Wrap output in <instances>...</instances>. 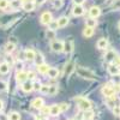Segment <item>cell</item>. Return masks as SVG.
<instances>
[{
    "instance_id": "cell-46",
    "label": "cell",
    "mask_w": 120,
    "mask_h": 120,
    "mask_svg": "<svg viewBox=\"0 0 120 120\" xmlns=\"http://www.w3.org/2000/svg\"><path fill=\"white\" fill-rule=\"evenodd\" d=\"M45 1H46V0H36V4L37 5H42Z\"/></svg>"
},
{
    "instance_id": "cell-30",
    "label": "cell",
    "mask_w": 120,
    "mask_h": 120,
    "mask_svg": "<svg viewBox=\"0 0 120 120\" xmlns=\"http://www.w3.org/2000/svg\"><path fill=\"white\" fill-rule=\"evenodd\" d=\"M7 119L8 120H21V114H19L18 112H12V113L8 114Z\"/></svg>"
},
{
    "instance_id": "cell-2",
    "label": "cell",
    "mask_w": 120,
    "mask_h": 120,
    "mask_svg": "<svg viewBox=\"0 0 120 120\" xmlns=\"http://www.w3.org/2000/svg\"><path fill=\"white\" fill-rule=\"evenodd\" d=\"M75 101L77 102L78 105V108L82 109V111H89V109H91V102L86 100L85 97H75Z\"/></svg>"
},
{
    "instance_id": "cell-10",
    "label": "cell",
    "mask_w": 120,
    "mask_h": 120,
    "mask_svg": "<svg viewBox=\"0 0 120 120\" xmlns=\"http://www.w3.org/2000/svg\"><path fill=\"white\" fill-rule=\"evenodd\" d=\"M15 48H16V41H15V40H10V41L5 45V47H4L5 52L7 54H11L15 51Z\"/></svg>"
},
{
    "instance_id": "cell-22",
    "label": "cell",
    "mask_w": 120,
    "mask_h": 120,
    "mask_svg": "<svg viewBox=\"0 0 120 120\" xmlns=\"http://www.w3.org/2000/svg\"><path fill=\"white\" fill-rule=\"evenodd\" d=\"M60 113H61V111H60V107H59V105H53V106L51 107V111H49V114H51L52 116H56V115H59Z\"/></svg>"
},
{
    "instance_id": "cell-21",
    "label": "cell",
    "mask_w": 120,
    "mask_h": 120,
    "mask_svg": "<svg viewBox=\"0 0 120 120\" xmlns=\"http://www.w3.org/2000/svg\"><path fill=\"white\" fill-rule=\"evenodd\" d=\"M56 22H58V26L59 28H65L68 24V18L65 17V16H63V17H60Z\"/></svg>"
},
{
    "instance_id": "cell-12",
    "label": "cell",
    "mask_w": 120,
    "mask_h": 120,
    "mask_svg": "<svg viewBox=\"0 0 120 120\" xmlns=\"http://www.w3.org/2000/svg\"><path fill=\"white\" fill-rule=\"evenodd\" d=\"M35 5H36V4H35V1H33V0H29V1H26V3H23V4H22V7H23L24 11L29 12V11H34Z\"/></svg>"
},
{
    "instance_id": "cell-43",
    "label": "cell",
    "mask_w": 120,
    "mask_h": 120,
    "mask_svg": "<svg viewBox=\"0 0 120 120\" xmlns=\"http://www.w3.org/2000/svg\"><path fill=\"white\" fill-rule=\"evenodd\" d=\"M113 113H114V115L120 116V107H119V106H115V107L113 108Z\"/></svg>"
},
{
    "instance_id": "cell-41",
    "label": "cell",
    "mask_w": 120,
    "mask_h": 120,
    "mask_svg": "<svg viewBox=\"0 0 120 120\" xmlns=\"http://www.w3.org/2000/svg\"><path fill=\"white\" fill-rule=\"evenodd\" d=\"M35 77H36L35 72H33V71H29V72H28V79H29V81H33V79H35Z\"/></svg>"
},
{
    "instance_id": "cell-37",
    "label": "cell",
    "mask_w": 120,
    "mask_h": 120,
    "mask_svg": "<svg viewBox=\"0 0 120 120\" xmlns=\"http://www.w3.org/2000/svg\"><path fill=\"white\" fill-rule=\"evenodd\" d=\"M48 26H49V29H52V30H56L59 26H58V22L56 21H52L51 23L48 24Z\"/></svg>"
},
{
    "instance_id": "cell-1",
    "label": "cell",
    "mask_w": 120,
    "mask_h": 120,
    "mask_svg": "<svg viewBox=\"0 0 120 120\" xmlns=\"http://www.w3.org/2000/svg\"><path fill=\"white\" fill-rule=\"evenodd\" d=\"M75 71L77 72V75L79 77H82L84 79H89V81H95L97 78L96 77V73L94 71H91L90 68H86V67H82V66H77Z\"/></svg>"
},
{
    "instance_id": "cell-47",
    "label": "cell",
    "mask_w": 120,
    "mask_h": 120,
    "mask_svg": "<svg viewBox=\"0 0 120 120\" xmlns=\"http://www.w3.org/2000/svg\"><path fill=\"white\" fill-rule=\"evenodd\" d=\"M3 108H4V102L1 101V100H0V112L3 111Z\"/></svg>"
},
{
    "instance_id": "cell-33",
    "label": "cell",
    "mask_w": 120,
    "mask_h": 120,
    "mask_svg": "<svg viewBox=\"0 0 120 120\" xmlns=\"http://www.w3.org/2000/svg\"><path fill=\"white\" fill-rule=\"evenodd\" d=\"M46 35H47V38H49V40H52V41H53V40L55 38V30H52V29H48L47 30V33H46Z\"/></svg>"
},
{
    "instance_id": "cell-11",
    "label": "cell",
    "mask_w": 120,
    "mask_h": 120,
    "mask_svg": "<svg viewBox=\"0 0 120 120\" xmlns=\"http://www.w3.org/2000/svg\"><path fill=\"white\" fill-rule=\"evenodd\" d=\"M102 94H103V96H106V97L113 96V95L115 94L114 88H113V86H111V85H105V86H103V89H102Z\"/></svg>"
},
{
    "instance_id": "cell-28",
    "label": "cell",
    "mask_w": 120,
    "mask_h": 120,
    "mask_svg": "<svg viewBox=\"0 0 120 120\" xmlns=\"http://www.w3.org/2000/svg\"><path fill=\"white\" fill-rule=\"evenodd\" d=\"M85 24H86V26H90V28H96L97 21H96V18H91V17H90V18L86 19Z\"/></svg>"
},
{
    "instance_id": "cell-8",
    "label": "cell",
    "mask_w": 120,
    "mask_h": 120,
    "mask_svg": "<svg viewBox=\"0 0 120 120\" xmlns=\"http://www.w3.org/2000/svg\"><path fill=\"white\" fill-rule=\"evenodd\" d=\"M16 81L18 83H24L25 81H28V72L17 71V73H16Z\"/></svg>"
},
{
    "instance_id": "cell-39",
    "label": "cell",
    "mask_w": 120,
    "mask_h": 120,
    "mask_svg": "<svg viewBox=\"0 0 120 120\" xmlns=\"http://www.w3.org/2000/svg\"><path fill=\"white\" fill-rule=\"evenodd\" d=\"M48 88H49V85H41V88H40V93L48 94Z\"/></svg>"
},
{
    "instance_id": "cell-49",
    "label": "cell",
    "mask_w": 120,
    "mask_h": 120,
    "mask_svg": "<svg viewBox=\"0 0 120 120\" xmlns=\"http://www.w3.org/2000/svg\"><path fill=\"white\" fill-rule=\"evenodd\" d=\"M118 29L120 30V21H119V23H118Z\"/></svg>"
},
{
    "instance_id": "cell-17",
    "label": "cell",
    "mask_w": 120,
    "mask_h": 120,
    "mask_svg": "<svg viewBox=\"0 0 120 120\" xmlns=\"http://www.w3.org/2000/svg\"><path fill=\"white\" fill-rule=\"evenodd\" d=\"M35 55H36V52L33 51V49H26L24 52V59H26L28 61H34Z\"/></svg>"
},
{
    "instance_id": "cell-15",
    "label": "cell",
    "mask_w": 120,
    "mask_h": 120,
    "mask_svg": "<svg viewBox=\"0 0 120 120\" xmlns=\"http://www.w3.org/2000/svg\"><path fill=\"white\" fill-rule=\"evenodd\" d=\"M89 15L91 18H97L100 15H101V10H100L98 6H91L89 10Z\"/></svg>"
},
{
    "instance_id": "cell-25",
    "label": "cell",
    "mask_w": 120,
    "mask_h": 120,
    "mask_svg": "<svg viewBox=\"0 0 120 120\" xmlns=\"http://www.w3.org/2000/svg\"><path fill=\"white\" fill-rule=\"evenodd\" d=\"M94 35V28H90V26H85V29L83 30V36L84 37H91Z\"/></svg>"
},
{
    "instance_id": "cell-19",
    "label": "cell",
    "mask_w": 120,
    "mask_h": 120,
    "mask_svg": "<svg viewBox=\"0 0 120 120\" xmlns=\"http://www.w3.org/2000/svg\"><path fill=\"white\" fill-rule=\"evenodd\" d=\"M10 68H11V66H10L6 61L1 63L0 64V73L1 75H7L10 72Z\"/></svg>"
},
{
    "instance_id": "cell-32",
    "label": "cell",
    "mask_w": 120,
    "mask_h": 120,
    "mask_svg": "<svg viewBox=\"0 0 120 120\" xmlns=\"http://www.w3.org/2000/svg\"><path fill=\"white\" fill-rule=\"evenodd\" d=\"M55 94H58V86L56 85H49V88H48V95L54 96Z\"/></svg>"
},
{
    "instance_id": "cell-27",
    "label": "cell",
    "mask_w": 120,
    "mask_h": 120,
    "mask_svg": "<svg viewBox=\"0 0 120 120\" xmlns=\"http://www.w3.org/2000/svg\"><path fill=\"white\" fill-rule=\"evenodd\" d=\"M34 61L36 65H41V64H45V58L41 53H36L35 55V59H34Z\"/></svg>"
},
{
    "instance_id": "cell-48",
    "label": "cell",
    "mask_w": 120,
    "mask_h": 120,
    "mask_svg": "<svg viewBox=\"0 0 120 120\" xmlns=\"http://www.w3.org/2000/svg\"><path fill=\"white\" fill-rule=\"evenodd\" d=\"M37 120H47L46 118H37Z\"/></svg>"
},
{
    "instance_id": "cell-24",
    "label": "cell",
    "mask_w": 120,
    "mask_h": 120,
    "mask_svg": "<svg viewBox=\"0 0 120 120\" xmlns=\"http://www.w3.org/2000/svg\"><path fill=\"white\" fill-rule=\"evenodd\" d=\"M47 75H48L49 78H56L59 76V71H58V68H55V67H49Z\"/></svg>"
},
{
    "instance_id": "cell-40",
    "label": "cell",
    "mask_w": 120,
    "mask_h": 120,
    "mask_svg": "<svg viewBox=\"0 0 120 120\" xmlns=\"http://www.w3.org/2000/svg\"><path fill=\"white\" fill-rule=\"evenodd\" d=\"M49 111H51V107L48 108V107H45V106H43V107L41 108V112H42V115H43V116H46V115L49 113Z\"/></svg>"
},
{
    "instance_id": "cell-26",
    "label": "cell",
    "mask_w": 120,
    "mask_h": 120,
    "mask_svg": "<svg viewBox=\"0 0 120 120\" xmlns=\"http://www.w3.org/2000/svg\"><path fill=\"white\" fill-rule=\"evenodd\" d=\"M49 70V66L46 64H41V65H37V71L41 73V75H46Z\"/></svg>"
},
{
    "instance_id": "cell-9",
    "label": "cell",
    "mask_w": 120,
    "mask_h": 120,
    "mask_svg": "<svg viewBox=\"0 0 120 120\" xmlns=\"http://www.w3.org/2000/svg\"><path fill=\"white\" fill-rule=\"evenodd\" d=\"M84 12H85V10H84V7H83L82 5H75L73 8H72V13H73V16H76V17L83 16Z\"/></svg>"
},
{
    "instance_id": "cell-18",
    "label": "cell",
    "mask_w": 120,
    "mask_h": 120,
    "mask_svg": "<svg viewBox=\"0 0 120 120\" xmlns=\"http://www.w3.org/2000/svg\"><path fill=\"white\" fill-rule=\"evenodd\" d=\"M22 90L24 93H30L33 91V83L30 81H25L24 83H22Z\"/></svg>"
},
{
    "instance_id": "cell-6",
    "label": "cell",
    "mask_w": 120,
    "mask_h": 120,
    "mask_svg": "<svg viewBox=\"0 0 120 120\" xmlns=\"http://www.w3.org/2000/svg\"><path fill=\"white\" fill-rule=\"evenodd\" d=\"M53 21V17H52V13L51 12H43L41 15V17H40V22H41V24H45V25H48L49 23H51Z\"/></svg>"
},
{
    "instance_id": "cell-23",
    "label": "cell",
    "mask_w": 120,
    "mask_h": 120,
    "mask_svg": "<svg viewBox=\"0 0 120 120\" xmlns=\"http://www.w3.org/2000/svg\"><path fill=\"white\" fill-rule=\"evenodd\" d=\"M97 48L98 49H106L107 46H108V41H107V38H100L97 43H96Z\"/></svg>"
},
{
    "instance_id": "cell-34",
    "label": "cell",
    "mask_w": 120,
    "mask_h": 120,
    "mask_svg": "<svg viewBox=\"0 0 120 120\" xmlns=\"http://www.w3.org/2000/svg\"><path fill=\"white\" fill-rule=\"evenodd\" d=\"M10 6L8 0H0V10H6Z\"/></svg>"
},
{
    "instance_id": "cell-16",
    "label": "cell",
    "mask_w": 120,
    "mask_h": 120,
    "mask_svg": "<svg viewBox=\"0 0 120 120\" xmlns=\"http://www.w3.org/2000/svg\"><path fill=\"white\" fill-rule=\"evenodd\" d=\"M115 56H116V52L113 51V49H109V51H107V53L105 55V59H106V61L112 63V61H114Z\"/></svg>"
},
{
    "instance_id": "cell-14",
    "label": "cell",
    "mask_w": 120,
    "mask_h": 120,
    "mask_svg": "<svg viewBox=\"0 0 120 120\" xmlns=\"http://www.w3.org/2000/svg\"><path fill=\"white\" fill-rule=\"evenodd\" d=\"M108 73L111 76H118L120 73V67L118 65H114V64H111L108 66Z\"/></svg>"
},
{
    "instance_id": "cell-4",
    "label": "cell",
    "mask_w": 120,
    "mask_h": 120,
    "mask_svg": "<svg viewBox=\"0 0 120 120\" xmlns=\"http://www.w3.org/2000/svg\"><path fill=\"white\" fill-rule=\"evenodd\" d=\"M51 48L52 51L55 53H60L63 52V48H64V42L60 41V40H53L52 43H51Z\"/></svg>"
},
{
    "instance_id": "cell-38",
    "label": "cell",
    "mask_w": 120,
    "mask_h": 120,
    "mask_svg": "<svg viewBox=\"0 0 120 120\" xmlns=\"http://www.w3.org/2000/svg\"><path fill=\"white\" fill-rule=\"evenodd\" d=\"M40 88H41V83H40V82H34L33 83V90L40 91Z\"/></svg>"
},
{
    "instance_id": "cell-31",
    "label": "cell",
    "mask_w": 120,
    "mask_h": 120,
    "mask_svg": "<svg viewBox=\"0 0 120 120\" xmlns=\"http://www.w3.org/2000/svg\"><path fill=\"white\" fill-rule=\"evenodd\" d=\"M94 112L91 109H89V111H85L84 112V120H93L94 119Z\"/></svg>"
},
{
    "instance_id": "cell-45",
    "label": "cell",
    "mask_w": 120,
    "mask_h": 120,
    "mask_svg": "<svg viewBox=\"0 0 120 120\" xmlns=\"http://www.w3.org/2000/svg\"><path fill=\"white\" fill-rule=\"evenodd\" d=\"M84 1H85V0H73L75 5H82V4H83Z\"/></svg>"
},
{
    "instance_id": "cell-50",
    "label": "cell",
    "mask_w": 120,
    "mask_h": 120,
    "mask_svg": "<svg viewBox=\"0 0 120 120\" xmlns=\"http://www.w3.org/2000/svg\"><path fill=\"white\" fill-rule=\"evenodd\" d=\"M76 120H84V118H78V119H76Z\"/></svg>"
},
{
    "instance_id": "cell-20",
    "label": "cell",
    "mask_w": 120,
    "mask_h": 120,
    "mask_svg": "<svg viewBox=\"0 0 120 120\" xmlns=\"http://www.w3.org/2000/svg\"><path fill=\"white\" fill-rule=\"evenodd\" d=\"M115 101H116V97L113 95V96H109V97H106V103L108 106V108H114L115 107Z\"/></svg>"
},
{
    "instance_id": "cell-5",
    "label": "cell",
    "mask_w": 120,
    "mask_h": 120,
    "mask_svg": "<svg viewBox=\"0 0 120 120\" xmlns=\"http://www.w3.org/2000/svg\"><path fill=\"white\" fill-rule=\"evenodd\" d=\"M16 17L17 16H5V17H1V18H0V26H3V28L10 26V24L15 21Z\"/></svg>"
},
{
    "instance_id": "cell-13",
    "label": "cell",
    "mask_w": 120,
    "mask_h": 120,
    "mask_svg": "<svg viewBox=\"0 0 120 120\" xmlns=\"http://www.w3.org/2000/svg\"><path fill=\"white\" fill-rule=\"evenodd\" d=\"M31 106H33V108H35V109H41V108L45 106V101H43V98H41V97L35 98L34 101L31 102Z\"/></svg>"
},
{
    "instance_id": "cell-44",
    "label": "cell",
    "mask_w": 120,
    "mask_h": 120,
    "mask_svg": "<svg viewBox=\"0 0 120 120\" xmlns=\"http://www.w3.org/2000/svg\"><path fill=\"white\" fill-rule=\"evenodd\" d=\"M113 8H115V10H119L120 8V0H116V1L113 4Z\"/></svg>"
},
{
    "instance_id": "cell-42",
    "label": "cell",
    "mask_w": 120,
    "mask_h": 120,
    "mask_svg": "<svg viewBox=\"0 0 120 120\" xmlns=\"http://www.w3.org/2000/svg\"><path fill=\"white\" fill-rule=\"evenodd\" d=\"M59 107H60V111L61 112H65V111L68 109V105L67 103H61V105H59Z\"/></svg>"
},
{
    "instance_id": "cell-29",
    "label": "cell",
    "mask_w": 120,
    "mask_h": 120,
    "mask_svg": "<svg viewBox=\"0 0 120 120\" xmlns=\"http://www.w3.org/2000/svg\"><path fill=\"white\" fill-rule=\"evenodd\" d=\"M10 6L12 7V10H17V8H19L22 6V1H21V0H11Z\"/></svg>"
},
{
    "instance_id": "cell-3",
    "label": "cell",
    "mask_w": 120,
    "mask_h": 120,
    "mask_svg": "<svg viewBox=\"0 0 120 120\" xmlns=\"http://www.w3.org/2000/svg\"><path fill=\"white\" fill-rule=\"evenodd\" d=\"M75 70H76L75 61H73V60H70V61L66 63V65H65V67H64V76H65V77H70Z\"/></svg>"
},
{
    "instance_id": "cell-36",
    "label": "cell",
    "mask_w": 120,
    "mask_h": 120,
    "mask_svg": "<svg viewBox=\"0 0 120 120\" xmlns=\"http://www.w3.org/2000/svg\"><path fill=\"white\" fill-rule=\"evenodd\" d=\"M63 4H64L63 0H54V1H53V6H54L55 8H58V10L63 6Z\"/></svg>"
},
{
    "instance_id": "cell-35",
    "label": "cell",
    "mask_w": 120,
    "mask_h": 120,
    "mask_svg": "<svg viewBox=\"0 0 120 120\" xmlns=\"http://www.w3.org/2000/svg\"><path fill=\"white\" fill-rule=\"evenodd\" d=\"M6 90H7V83L4 81H0V93L6 91Z\"/></svg>"
},
{
    "instance_id": "cell-7",
    "label": "cell",
    "mask_w": 120,
    "mask_h": 120,
    "mask_svg": "<svg viewBox=\"0 0 120 120\" xmlns=\"http://www.w3.org/2000/svg\"><path fill=\"white\" fill-rule=\"evenodd\" d=\"M73 51V40L72 38H68L64 42V48H63V52L65 54H70Z\"/></svg>"
}]
</instances>
